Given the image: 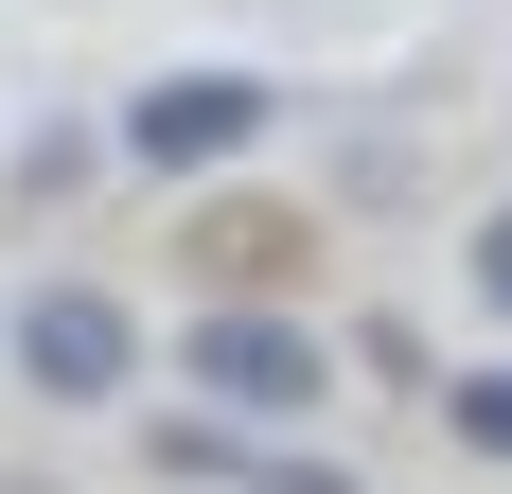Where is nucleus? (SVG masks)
Wrapping results in <instances>:
<instances>
[{"mask_svg": "<svg viewBox=\"0 0 512 494\" xmlns=\"http://www.w3.org/2000/svg\"><path fill=\"white\" fill-rule=\"evenodd\" d=\"M265 124H283V89H265V71H159V89H124V124H106V142L142 159V177H230Z\"/></svg>", "mask_w": 512, "mask_h": 494, "instance_id": "nucleus-2", "label": "nucleus"}, {"mask_svg": "<svg viewBox=\"0 0 512 494\" xmlns=\"http://www.w3.org/2000/svg\"><path fill=\"white\" fill-rule=\"evenodd\" d=\"M477 300H495V318H512V195L477 212Z\"/></svg>", "mask_w": 512, "mask_h": 494, "instance_id": "nucleus-6", "label": "nucleus"}, {"mask_svg": "<svg viewBox=\"0 0 512 494\" xmlns=\"http://www.w3.org/2000/svg\"><path fill=\"white\" fill-rule=\"evenodd\" d=\"M265 494H354V477H336V459H265Z\"/></svg>", "mask_w": 512, "mask_h": 494, "instance_id": "nucleus-7", "label": "nucleus"}, {"mask_svg": "<svg viewBox=\"0 0 512 494\" xmlns=\"http://www.w3.org/2000/svg\"><path fill=\"white\" fill-rule=\"evenodd\" d=\"M301 247H318V230H301L283 195H212L195 230H177V265H195L212 300H283V283H301Z\"/></svg>", "mask_w": 512, "mask_h": 494, "instance_id": "nucleus-4", "label": "nucleus"}, {"mask_svg": "<svg viewBox=\"0 0 512 494\" xmlns=\"http://www.w3.org/2000/svg\"><path fill=\"white\" fill-rule=\"evenodd\" d=\"M177 389H212L230 424H301V406L336 389V353H318L301 300H212L195 336H177Z\"/></svg>", "mask_w": 512, "mask_h": 494, "instance_id": "nucleus-1", "label": "nucleus"}, {"mask_svg": "<svg viewBox=\"0 0 512 494\" xmlns=\"http://www.w3.org/2000/svg\"><path fill=\"white\" fill-rule=\"evenodd\" d=\"M442 424H460L477 459H512V371H460V389H442Z\"/></svg>", "mask_w": 512, "mask_h": 494, "instance_id": "nucleus-5", "label": "nucleus"}, {"mask_svg": "<svg viewBox=\"0 0 512 494\" xmlns=\"http://www.w3.org/2000/svg\"><path fill=\"white\" fill-rule=\"evenodd\" d=\"M124 371H142V318H124L106 283H36L18 300V389L36 406H106Z\"/></svg>", "mask_w": 512, "mask_h": 494, "instance_id": "nucleus-3", "label": "nucleus"}]
</instances>
